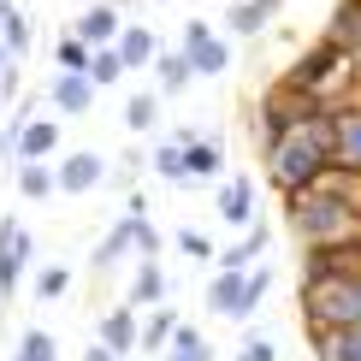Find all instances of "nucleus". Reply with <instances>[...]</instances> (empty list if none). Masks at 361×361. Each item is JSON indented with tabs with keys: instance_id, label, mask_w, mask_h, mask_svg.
I'll list each match as a JSON object with an SVG mask.
<instances>
[{
	"instance_id": "26",
	"label": "nucleus",
	"mask_w": 361,
	"mask_h": 361,
	"mask_svg": "<svg viewBox=\"0 0 361 361\" xmlns=\"http://www.w3.org/2000/svg\"><path fill=\"white\" fill-rule=\"evenodd\" d=\"M12 361H59V338L42 332V326H30V332L18 338V355Z\"/></svg>"
},
{
	"instance_id": "21",
	"label": "nucleus",
	"mask_w": 361,
	"mask_h": 361,
	"mask_svg": "<svg viewBox=\"0 0 361 361\" xmlns=\"http://www.w3.org/2000/svg\"><path fill=\"white\" fill-rule=\"evenodd\" d=\"M261 249H267V225H249V237H243V243L219 249L214 261H219V273H249V267L261 261Z\"/></svg>"
},
{
	"instance_id": "32",
	"label": "nucleus",
	"mask_w": 361,
	"mask_h": 361,
	"mask_svg": "<svg viewBox=\"0 0 361 361\" xmlns=\"http://www.w3.org/2000/svg\"><path fill=\"white\" fill-rule=\"evenodd\" d=\"M154 172L172 178V184H190V178H184V142H178V137H166L154 148Z\"/></svg>"
},
{
	"instance_id": "31",
	"label": "nucleus",
	"mask_w": 361,
	"mask_h": 361,
	"mask_svg": "<svg viewBox=\"0 0 361 361\" xmlns=\"http://www.w3.org/2000/svg\"><path fill=\"white\" fill-rule=\"evenodd\" d=\"M172 249L184 255V261H214V255H219V249H214V237H207V231H195V225H184V231L172 237Z\"/></svg>"
},
{
	"instance_id": "10",
	"label": "nucleus",
	"mask_w": 361,
	"mask_h": 361,
	"mask_svg": "<svg viewBox=\"0 0 361 361\" xmlns=\"http://www.w3.org/2000/svg\"><path fill=\"white\" fill-rule=\"evenodd\" d=\"M137 332H142L137 308H125V302H118V308H107V314H101L95 343H101V350H107V355L118 361V355H130V350H137Z\"/></svg>"
},
{
	"instance_id": "14",
	"label": "nucleus",
	"mask_w": 361,
	"mask_h": 361,
	"mask_svg": "<svg viewBox=\"0 0 361 361\" xmlns=\"http://www.w3.org/2000/svg\"><path fill=\"white\" fill-rule=\"evenodd\" d=\"M326 42H332L343 59L361 54V0H338V6H332V18H326Z\"/></svg>"
},
{
	"instance_id": "17",
	"label": "nucleus",
	"mask_w": 361,
	"mask_h": 361,
	"mask_svg": "<svg viewBox=\"0 0 361 361\" xmlns=\"http://www.w3.org/2000/svg\"><path fill=\"white\" fill-rule=\"evenodd\" d=\"M118 30H125V24H118V12H113V6H83V18L71 24V36L89 42V48H113Z\"/></svg>"
},
{
	"instance_id": "36",
	"label": "nucleus",
	"mask_w": 361,
	"mask_h": 361,
	"mask_svg": "<svg viewBox=\"0 0 361 361\" xmlns=\"http://www.w3.org/2000/svg\"><path fill=\"white\" fill-rule=\"evenodd\" d=\"M207 36H214V24H207V18H190L184 24V48H195V42H207Z\"/></svg>"
},
{
	"instance_id": "25",
	"label": "nucleus",
	"mask_w": 361,
	"mask_h": 361,
	"mask_svg": "<svg viewBox=\"0 0 361 361\" xmlns=\"http://www.w3.org/2000/svg\"><path fill=\"white\" fill-rule=\"evenodd\" d=\"M154 83H160V95H178V89L190 83V59H184V48H178V54H154Z\"/></svg>"
},
{
	"instance_id": "4",
	"label": "nucleus",
	"mask_w": 361,
	"mask_h": 361,
	"mask_svg": "<svg viewBox=\"0 0 361 361\" xmlns=\"http://www.w3.org/2000/svg\"><path fill=\"white\" fill-rule=\"evenodd\" d=\"M338 101L332 95H308V89H290V83H273V95L261 101V148H273L284 130H302V125H326Z\"/></svg>"
},
{
	"instance_id": "9",
	"label": "nucleus",
	"mask_w": 361,
	"mask_h": 361,
	"mask_svg": "<svg viewBox=\"0 0 361 361\" xmlns=\"http://www.w3.org/2000/svg\"><path fill=\"white\" fill-rule=\"evenodd\" d=\"M30 231L18 219H0V302H12V296H18V279H24V267H30Z\"/></svg>"
},
{
	"instance_id": "11",
	"label": "nucleus",
	"mask_w": 361,
	"mask_h": 361,
	"mask_svg": "<svg viewBox=\"0 0 361 361\" xmlns=\"http://www.w3.org/2000/svg\"><path fill=\"white\" fill-rule=\"evenodd\" d=\"M54 148H59V118H30L18 130V166H54Z\"/></svg>"
},
{
	"instance_id": "28",
	"label": "nucleus",
	"mask_w": 361,
	"mask_h": 361,
	"mask_svg": "<svg viewBox=\"0 0 361 361\" xmlns=\"http://www.w3.org/2000/svg\"><path fill=\"white\" fill-rule=\"evenodd\" d=\"M18 195H30V202H54V166H18Z\"/></svg>"
},
{
	"instance_id": "6",
	"label": "nucleus",
	"mask_w": 361,
	"mask_h": 361,
	"mask_svg": "<svg viewBox=\"0 0 361 361\" xmlns=\"http://www.w3.org/2000/svg\"><path fill=\"white\" fill-rule=\"evenodd\" d=\"M338 71H350V59H343V54L332 48V42H314L308 54H296V59H290L284 83H290V89H308V95H332Z\"/></svg>"
},
{
	"instance_id": "8",
	"label": "nucleus",
	"mask_w": 361,
	"mask_h": 361,
	"mask_svg": "<svg viewBox=\"0 0 361 361\" xmlns=\"http://www.w3.org/2000/svg\"><path fill=\"white\" fill-rule=\"evenodd\" d=\"M101 178H107V154L101 148H71V154L54 160V190L59 195H89V190H101Z\"/></svg>"
},
{
	"instance_id": "22",
	"label": "nucleus",
	"mask_w": 361,
	"mask_h": 361,
	"mask_svg": "<svg viewBox=\"0 0 361 361\" xmlns=\"http://www.w3.org/2000/svg\"><path fill=\"white\" fill-rule=\"evenodd\" d=\"M314 355H320V361H361V326L320 332V338H314Z\"/></svg>"
},
{
	"instance_id": "19",
	"label": "nucleus",
	"mask_w": 361,
	"mask_h": 361,
	"mask_svg": "<svg viewBox=\"0 0 361 361\" xmlns=\"http://www.w3.org/2000/svg\"><path fill=\"white\" fill-rule=\"evenodd\" d=\"M184 59H190V78H219V71L231 66V42L207 36V42H195V48H184Z\"/></svg>"
},
{
	"instance_id": "23",
	"label": "nucleus",
	"mask_w": 361,
	"mask_h": 361,
	"mask_svg": "<svg viewBox=\"0 0 361 361\" xmlns=\"http://www.w3.org/2000/svg\"><path fill=\"white\" fill-rule=\"evenodd\" d=\"M172 332H178V314H172V308H148V320H142V332H137V350L160 355V350L172 343Z\"/></svg>"
},
{
	"instance_id": "24",
	"label": "nucleus",
	"mask_w": 361,
	"mask_h": 361,
	"mask_svg": "<svg viewBox=\"0 0 361 361\" xmlns=\"http://www.w3.org/2000/svg\"><path fill=\"white\" fill-rule=\"evenodd\" d=\"M166 361H214V343L195 332V326L178 320V332H172V343H166Z\"/></svg>"
},
{
	"instance_id": "29",
	"label": "nucleus",
	"mask_w": 361,
	"mask_h": 361,
	"mask_svg": "<svg viewBox=\"0 0 361 361\" xmlns=\"http://www.w3.org/2000/svg\"><path fill=\"white\" fill-rule=\"evenodd\" d=\"M0 48H6L12 59H24V54H30V24H24V12H18V6L0 18Z\"/></svg>"
},
{
	"instance_id": "35",
	"label": "nucleus",
	"mask_w": 361,
	"mask_h": 361,
	"mask_svg": "<svg viewBox=\"0 0 361 361\" xmlns=\"http://www.w3.org/2000/svg\"><path fill=\"white\" fill-rule=\"evenodd\" d=\"M237 361H279V350L267 338H243V343H237Z\"/></svg>"
},
{
	"instance_id": "18",
	"label": "nucleus",
	"mask_w": 361,
	"mask_h": 361,
	"mask_svg": "<svg viewBox=\"0 0 361 361\" xmlns=\"http://www.w3.org/2000/svg\"><path fill=\"white\" fill-rule=\"evenodd\" d=\"M125 308H166V273H160V261L137 267V279L125 290Z\"/></svg>"
},
{
	"instance_id": "34",
	"label": "nucleus",
	"mask_w": 361,
	"mask_h": 361,
	"mask_svg": "<svg viewBox=\"0 0 361 361\" xmlns=\"http://www.w3.org/2000/svg\"><path fill=\"white\" fill-rule=\"evenodd\" d=\"M71 290V267H42V273H36V296H42V302H59V296H66Z\"/></svg>"
},
{
	"instance_id": "13",
	"label": "nucleus",
	"mask_w": 361,
	"mask_h": 361,
	"mask_svg": "<svg viewBox=\"0 0 361 361\" xmlns=\"http://www.w3.org/2000/svg\"><path fill=\"white\" fill-rule=\"evenodd\" d=\"M178 142H184V178H219L225 172V148L214 137H195V130H178Z\"/></svg>"
},
{
	"instance_id": "30",
	"label": "nucleus",
	"mask_w": 361,
	"mask_h": 361,
	"mask_svg": "<svg viewBox=\"0 0 361 361\" xmlns=\"http://www.w3.org/2000/svg\"><path fill=\"white\" fill-rule=\"evenodd\" d=\"M125 125L130 130H154L160 125V95H148V89H142V95H130L125 101Z\"/></svg>"
},
{
	"instance_id": "5",
	"label": "nucleus",
	"mask_w": 361,
	"mask_h": 361,
	"mask_svg": "<svg viewBox=\"0 0 361 361\" xmlns=\"http://www.w3.org/2000/svg\"><path fill=\"white\" fill-rule=\"evenodd\" d=\"M267 290H273V273H267V267L219 273L214 284H207V314H219V320H249V314L267 302Z\"/></svg>"
},
{
	"instance_id": "27",
	"label": "nucleus",
	"mask_w": 361,
	"mask_h": 361,
	"mask_svg": "<svg viewBox=\"0 0 361 361\" xmlns=\"http://www.w3.org/2000/svg\"><path fill=\"white\" fill-rule=\"evenodd\" d=\"M118 78H125V59H118V48H95V54H89V83H95V89H113Z\"/></svg>"
},
{
	"instance_id": "20",
	"label": "nucleus",
	"mask_w": 361,
	"mask_h": 361,
	"mask_svg": "<svg viewBox=\"0 0 361 361\" xmlns=\"http://www.w3.org/2000/svg\"><path fill=\"white\" fill-rule=\"evenodd\" d=\"M219 219L225 225H255V184L249 178H231L219 190Z\"/></svg>"
},
{
	"instance_id": "33",
	"label": "nucleus",
	"mask_w": 361,
	"mask_h": 361,
	"mask_svg": "<svg viewBox=\"0 0 361 361\" xmlns=\"http://www.w3.org/2000/svg\"><path fill=\"white\" fill-rule=\"evenodd\" d=\"M89 54H95V48H89V42H78V36H71V30H66V36H59V48H54L59 71H83V78H89Z\"/></svg>"
},
{
	"instance_id": "12",
	"label": "nucleus",
	"mask_w": 361,
	"mask_h": 361,
	"mask_svg": "<svg viewBox=\"0 0 361 361\" xmlns=\"http://www.w3.org/2000/svg\"><path fill=\"white\" fill-rule=\"evenodd\" d=\"M95 95H101V89L89 83L83 71H59V78L48 83V101H54V113H66V118L89 113V107H95Z\"/></svg>"
},
{
	"instance_id": "1",
	"label": "nucleus",
	"mask_w": 361,
	"mask_h": 361,
	"mask_svg": "<svg viewBox=\"0 0 361 361\" xmlns=\"http://www.w3.org/2000/svg\"><path fill=\"white\" fill-rule=\"evenodd\" d=\"M284 214H290V231L302 237L308 249L361 237V195L350 190V178H326V184H314L308 195L284 202Z\"/></svg>"
},
{
	"instance_id": "3",
	"label": "nucleus",
	"mask_w": 361,
	"mask_h": 361,
	"mask_svg": "<svg viewBox=\"0 0 361 361\" xmlns=\"http://www.w3.org/2000/svg\"><path fill=\"white\" fill-rule=\"evenodd\" d=\"M302 320L308 332H338V326H361V267L343 279H320V284H302Z\"/></svg>"
},
{
	"instance_id": "16",
	"label": "nucleus",
	"mask_w": 361,
	"mask_h": 361,
	"mask_svg": "<svg viewBox=\"0 0 361 361\" xmlns=\"http://www.w3.org/2000/svg\"><path fill=\"white\" fill-rule=\"evenodd\" d=\"M284 0H231V12H225V36H261L267 24H273V12Z\"/></svg>"
},
{
	"instance_id": "7",
	"label": "nucleus",
	"mask_w": 361,
	"mask_h": 361,
	"mask_svg": "<svg viewBox=\"0 0 361 361\" xmlns=\"http://www.w3.org/2000/svg\"><path fill=\"white\" fill-rule=\"evenodd\" d=\"M326 137H332V172H338V178H361V101L332 107Z\"/></svg>"
},
{
	"instance_id": "37",
	"label": "nucleus",
	"mask_w": 361,
	"mask_h": 361,
	"mask_svg": "<svg viewBox=\"0 0 361 361\" xmlns=\"http://www.w3.org/2000/svg\"><path fill=\"white\" fill-rule=\"evenodd\" d=\"M83 361H113V355L101 350V343H89V350H83Z\"/></svg>"
},
{
	"instance_id": "15",
	"label": "nucleus",
	"mask_w": 361,
	"mask_h": 361,
	"mask_svg": "<svg viewBox=\"0 0 361 361\" xmlns=\"http://www.w3.org/2000/svg\"><path fill=\"white\" fill-rule=\"evenodd\" d=\"M113 48H118V59H125V71H148V66H154V54H160V36L148 24H125Z\"/></svg>"
},
{
	"instance_id": "2",
	"label": "nucleus",
	"mask_w": 361,
	"mask_h": 361,
	"mask_svg": "<svg viewBox=\"0 0 361 361\" xmlns=\"http://www.w3.org/2000/svg\"><path fill=\"white\" fill-rule=\"evenodd\" d=\"M267 172H273V184L284 190V202H296V195H308L314 184H326V178H332V137H326V125L284 130V137L267 148Z\"/></svg>"
}]
</instances>
